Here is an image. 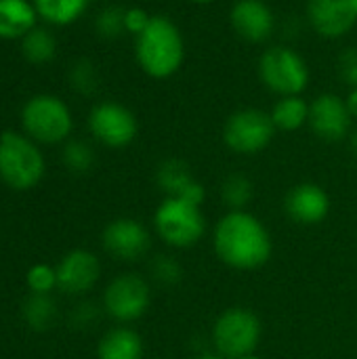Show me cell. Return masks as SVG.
<instances>
[{
  "label": "cell",
  "mask_w": 357,
  "mask_h": 359,
  "mask_svg": "<svg viewBox=\"0 0 357 359\" xmlns=\"http://www.w3.org/2000/svg\"><path fill=\"white\" fill-rule=\"evenodd\" d=\"M156 183L166 194V198H189L204 204L206 191L202 183L191 175V168L187 162L179 158L164 160L156 170Z\"/></svg>",
  "instance_id": "17"
},
{
  "label": "cell",
  "mask_w": 357,
  "mask_h": 359,
  "mask_svg": "<svg viewBox=\"0 0 357 359\" xmlns=\"http://www.w3.org/2000/svg\"><path fill=\"white\" fill-rule=\"evenodd\" d=\"M151 305V286L137 273L116 276L103 290L101 307L118 324L141 320Z\"/></svg>",
  "instance_id": "8"
},
{
  "label": "cell",
  "mask_w": 357,
  "mask_h": 359,
  "mask_svg": "<svg viewBox=\"0 0 357 359\" xmlns=\"http://www.w3.org/2000/svg\"><path fill=\"white\" fill-rule=\"evenodd\" d=\"M88 128L99 143L112 149L130 145L139 133L135 114L128 107L114 101H103L90 109Z\"/></svg>",
  "instance_id": "10"
},
{
  "label": "cell",
  "mask_w": 357,
  "mask_h": 359,
  "mask_svg": "<svg viewBox=\"0 0 357 359\" xmlns=\"http://www.w3.org/2000/svg\"><path fill=\"white\" fill-rule=\"evenodd\" d=\"M286 215L305 227L320 225L330 215V196L318 183H299L284 198Z\"/></svg>",
  "instance_id": "15"
},
{
  "label": "cell",
  "mask_w": 357,
  "mask_h": 359,
  "mask_svg": "<svg viewBox=\"0 0 357 359\" xmlns=\"http://www.w3.org/2000/svg\"><path fill=\"white\" fill-rule=\"evenodd\" d=\"M149 19H151V15H147L143 8H137V6L126 8L124 11V29L135 34V36H139L147 27Z\"/></svg>",
  "instance_id": "31"
},
{
  "label": "cell",
  "mask_w": 357,
  "mask_h": 359,
  "mask_svg": "<svg viewBox=\"0 0 357 359\" xmlns=\"http://www.w3.org/2000/svg\"><path fill=\"white\" fill-rule=\"evenodd\" d=\"M151 280H156L160 286H177L183 280V267L175 257L158 255L149 263Z\"/></svg>",
  "instance_id": "26"
},
{
  "label": "cell",
  "mask_w": 357,
  "mask_h": 359,
  "mask_svg": "<svg viewBox=\"0 0 357 359\" xmlns=\"http://www.w3.org/2000/svg\"><path fill=\"white\" fill-rule=\"evenodd\" d=\"M276 135L271 114L255 107L234 111L223 126L225 145L242 156H252L263 151Z\"/></svg>",
  "instance_id": "9"
},
{
  "label": "cell",
  "mask_w": 357,
  "mask_h": 359,
  "mask_svg": "<svg viewBox=\"0 0 357 359\" xmlns=\"http://www.w3.org/2000/svg\"><path fill=\"white\" fill-rule=\"evenodd\" d=\"M194 359H225V358H223V355H219L217 351H204V353L196 355Z\"/></svg>",
  "instance_id": "34"
},
{
  "label": "cell",
  "mask_w": 357,
  "mask_h": 359,
  "mask_svg": "<svg viewBox=\"0 0 357 359\" xmlns=\"http://www.w3.org/2000/svg\"><path fill=\"white\" fill-rule=\"evenodd\" d=\"M25 286L32 294H50L57 288V269L46 263H36L25 273Z\"/></svg>",
  "instance_id": "27"
},
{
  "label": "cell",
  "mask_w": 357,
  "mask_h": 359,
  "mask_svg": "<svg viewBox=\"0 0 357 359\" xmlns=\"http://www.w3.org/2000/svg\"><path fill=\"white\" fill-rule=\"evenodd\" d=\"M97 69L90 61L86 59H80L72 65L69 69V82L74 86V90H78L80 95H93L95 88H97Z\"/></svg>",
  "instance_id": "28"
},
{
  "label": "cell",
  "mask_w": 357,
  "mask_h": 359,
  "mask_svg": "<svg viewBox=\"0 0 357 359\" xmlns=\"http://www.w3.org/2000/svg\"><path fill=\"white\" fill-rule=\"evenodd\" d=\"M74 120L65 101L55 95H34L21 109L23 133L42 145H57L72 133Z\"/></svg>",
  "instance_id": "6"
},
{
  "label": "cell",
  "mask_w": 357,
  "mask_h": 359,
  "mask_svg": "<svg viewBox=\"0 0 357 359\" xmlns=\"http://www.w3.org/2000/svg\"><path fill=\"white\" fill-rule=\"evenodd\" d=\"M271 120H274L276 130L295 133L305 122H309V103H305L301 95L282 97L271 109Z\"/></svg>",
  "instance_id": "21"
},
{
  "label": "cell",
  "mask_w": 357,
  "mask_h": 359,
  "mask_svg": "<svg viewBox=\"0 0 357 359\" xmlns=\"http://www.w3.org/2000/svg\"><path fill=\"white\" fill-rule=\"evenodd\" d=\"M44 170L46 162L36 141L15 130L0 135V181L6 187L27 191L42 181Z\"/></svg>",
  "instance_id": "3"
},
{
  "label": "cell",
  "mask_w": 357,
  "mask_h": 359,
  "mask_svg": "<svg viewBox=\"0 0 357 359\" xmlns=\"http://www.w3.org/2000/svg\"><path fill=\"white\" fill-rule=\"evenodd\" d=\"M240 359H261V358H259V355H255V353H252V355H246V358H240Z\"/></svg>",
  "instance_id": "37"
},
{
  "label": "cell",
  "mask_w": 357,
  "mask_h": 359,
  "mask_svg": "<svg viewBox=\"0 0 357 359\" xmlns=\"http://www.w3.org/2000/svg\"><path fill=\"white\" fill-rule=\"evenodd\" d=\"M351 120L353 116L347 107V101L339 95L324 93L309 105V126L322 141L335 143L345 139L349 135Z\"/></svg>",
  "instance_id": "13"
},
{
  "label": "cell",
  "mask_w": 357,
  "mask_h": 359,
  "mask_svg": "<svg viewBox=\"0 0 357 359\" xmlns=\"http://www.w3.org/2000/svg\"><path fill=\"white\" fill-rule=\"evenodd\" d=\"M351 151H353V156H356V160H357V128H356V133L351 135Z\"/></svg>",
  "instance_id": "35"
},
{
  "label": "cell",
  "mask_w": 357,
  "mask_h": 359,
  "mask_svg": "<svg viewBox=\"0 0 357 359\" xmlns=\"http://www.w3.org/2000/svg\"><path fill=\"white\" fill-rule=\"evenodd\" d=\"M229 19L238 36L248 42H263L274 32V13L263 0H238Z\"/></svg>",
  "instance_id": "16"
},
{
  "label": "cell",
  "mask_w": 357,
  "mask_h": 359,
  "mask_svg": "<svg viewBox=\"0 0 357 359\" xmlns=\"http://www.w3.org/2000/svg\"><path fill=\"white\" fill-rule=\"evenodd\" d=\"M38 17L53 25L74 23L88 6V0H34Z\"/></svg>",
  "instance_id": "23"
},
{
  "label": "cell",
  "mask_w": 357,
  "mask_h": 359,
  "mask_svg": "<svg viewBox=\"0 0 357 359\" xmlns=\"http://www.w3.org/2000/svg\"><path fill=\"white\" fill-rule=\"evenodd\" d=\"M95 27L99 32V36L103 38H116L120 36L124 29V8L120 6H107L97 15Z\"/></svg>",
  "instance_id": "29"
},
{
  "label": "cell",
  "mask_w": 357,
  "mask_h": 359,
  "mask_svg": "<svg viewBox=\"0 0 357 359\" xmlns=\"http://www.w3.org/2000/svg\"><path fill=\"white\" fill-rule=\"evenodd\" d=\"M345 101H347V107H349L351 116L357 118V88H351V93H349V97Z\"/></svg>",
  "instance_id": "33"
},
{
  "label": "cell",
  "mask_w": 357,
  "mask_h": 359,
  "mask_svg": "<svg viewBox=\"0 0 357 359\" xmlns=\"http://www.w3.org/2000/svg\"><path fill=\"white\" fill-rule=\"evenodd\" d=\"M154 229L170 248H191L206 233L202 202L189 198H164L154 212Z\"/></svg>",
  "instance_id": "4"
},
{
  "label": "cell",
  "mask_w": 357,
  "mask_h": 359,
  "mask_svg": "<svg viewBox=\"0 0 357 359\" xmlns=\"http://www.w3.org/2000/svg\"><path fill=\"white\" fill-rule=\"evenodd\" d=\"M36 6L29 0H0V38L21 40L36 27Z\"/></svg>",
  "instance_id": "19"
},
{
  "label": "cell",
  "mask_w": 357,
  "mask_h": 359,
  "mask_svg": "<svg viewBox=\"0 0 357 359\" xmlns=\"http://www.w3.org/2000/svg\"><path fill=\"white\" fill-rule=\"evenodd\" d=\"M57 40L46 27H34L21 38V55L34 65H44L55 59Z\"/></svg>",
  "instance_id": "22"
},
{
  "label": "cell",
  "mask_w": 357,
  "mask_h": 359,
  "mask_svg": "<svg viewBox=\"0 0 357 359\" xmlns=\"http://www.w3.org/2000/svg\"><path fill=\"white\" fill-rule=\"evenodd\" d=\"M263 326L255 311L246 307L225 309L213 324V347L225 359H240L252 355L261 343Z\"/></svg>",
  "instance_id": "5"
},
{
  "label": "cell",
  "mask_w": 357,
  "mask_h": 359,
  "mask_svg": "<svg viewBox=\"0 0 357 359\" xmlns=\"http://www.w3.org/2000/svg\"><path fill=\"white\" fill-rule=\"evenodd\" d=\"M259 74L263 84L280 97L301 95L309 82L307 63L288 46H271L261 55Z\"/></svg>",
  "instance_id": "7"
},
{
  "label": "cell",
  "mask_w": 357,
  "mask_h": 359,
  "mask_svg": "<svg viewBox=\"0 0 357 359\" xmlns=\"http://www.w3.org/2000/svg\"><path fill=\"white\" fill-rule=\"evenodd\" d=\"M307 19L324 38H341L357 23V0H307Z\"/></svg>",
  "instance_id": "14"
},
{
  "label": "cell",
  "mask_w": 357,
  "mask_h": 359,
  "mask_svg": "<svg viewBox=\"0 0 357 359\" xmlns=\"http://www.w3.org/2000/svg\"><path fill=\"white\" fill-rule=\"evenodd\" d=\"M143 353L141 334L128 326L107 330L97 343V359H143Z\"/></svg>",
  "instance_id": "18"
},
{
  "label": "cell",
  "mask_w": 357,
  "mask_h": 359,
  "mask_svg": "<svg viewBox=\"0 0 357 359\" xmlns=\"http://www.w3.org/2000/svg\"><path fill=\"white\" fill-rule=\"evenodd\" d=\"M339 69L343 80L351 86L357 88V48H349L341 55L339 59Z\"/></svg>",
  "instance_id": "32"
},
{
  "label": "cell",
  "mask_w": 357,
  "mask_h": 359,
  "mask_svg": "<svg viewBox=\"0 0 357 359\" xmlns=\"http://www.w3.org/2000/svg\"><path fill=\"white\" fill-rule=\"evenodd\" d=\"M213 248L221 263L238 271H255L269 263L274 240L265 223L248 210H227L215 225Z\"/></svg>",
  "instance_id": "1"
},
{
  "label": "cell",
  "mask_w": 357,
  "mask_h": 359,
  "mask_svg": "<svg viewBox=\"0 0 357 359\" xmlns=\"http://www.w3.org/2000/svg\"><path fill=\"white\" fill-rule=\"evenodd\" d=\"M154 359H162V358H154Z\"/></svg>",
  "instance_id": "38"
},
{
  "label": "cell",
  "mask_w": 357,
  "mask_h": 359,
  "mask_svg": "<svg viewBox=\"0 0 357 359\" xmlns=\"http://www.w3.org/2000/svg\"><path fill=\"white\" fill-rule=\"evenodd\" d=\"M135 57L151 78H168L185 59V42L179 27L162 15H154L147 27L135 36Z\"/></svg>",
  "instance_id": "2"
},
{
  "label": "cell",
  "mask_w": 357,
  "mask_h": 359,
  "mask_svg": "<svg viewBox=\"0 0 357 359\" xmlns=\"http://www.w3.org/2000/svg\"><path fill=\"white\" fill-rule=\"evenodd\" d=\"M101 244L109 257L124 263H135L149 252L151 236L141 221L120 217L105 225L101 233Z\"/></svg>",
  "instance_id": "11"
},
{
  "label": "cell",
  "mask_w": 357,
  "mask_h": 359,
  "mask_svg": "<svg viewBox=\"0 0 357 359\" xmlns=\"http://www.w3.org/2000/svg\"><path fill=\"white\" fill-rule=\"evenodd\" d=\"M57 303L50 294H27L21 305V320L34 332H46L57 322Z\"/></svg>",
  "instance_id": "20"
},
{
  "label": "cell",
  "mask_w": 357,
  "mask_h": 359,
  "mask_svg": "<svg viewBox=\"0 0 357 359\" xmlns=\"http://www.w3.org/2000/svg\"><path fill=\"white\" fill-rule=\"evenodd\" d=\"M61 158H63L65 168L72 170V172H76V175L88 172L93 168V164H95V151H93V147L86 141H80V139L67 141L63 145Z\"/></svg>",
  "instance_id": "25"
},
{
  "label": "cell",
  "mask_w": 357,
  "mask_h": 359,
  "mask_svg": "<svg viewBox=\"0 0 357 359\" xmlns=\"http://www.w3.org/2000/svg\"><path fill=\"white\" fill-rule=\"evenodd\" d=\"M191 2H200V4H208V2H215V0H191Z\"/></svg>",
  "instance_id": "36"
},
{
  "label": "cell",
  "mask_w": 357,
  "mask_h": 359,
  "mask_svg": "<svg viewBox=\"0 0 357 359\" xmlns=\"http://www.w3.org/2000/svg\"><path fill=\"white\" fill-rule=\"evenodd\" d=\"M57 288L69 297L88 294L101 280V261L86 248H74L57 263Z\"/></svg>",
  "instance_id": "12"
},
{
  "label": "cell",
  "mask_w": 357,
  "mask_h": 359,
  "mask_svg": "<svg viewBox=\"0 0 357 359\" xmlns=\"http://www.w3.org/2000/svg\"><path fill=\"white\" fill-rule=\"evenodd\" d=\"M221 198L229 210H246L255 198L252 181L242 172H231L221 185Z\"/></svg>",
  "instance_id": "24"
},
{
  "label": "cell",
  "mask_w": 357,
  "mask_h": 359,
  "mask_svg": "<svg viewBox=\"0 0 357 359\" xmlns=\"http://www.w3.org/2000/svg\"><path fill=\"white\" fill-rule=\"evenodd\" d=\"M99 313L101 311H99V307L95 303L84 301V303H80V305L74 307V311H72V326H76L80 330L90 328L99 320Z\"/></svg>",
  "instance_id": "30"
}]
</instances>
